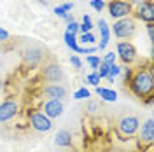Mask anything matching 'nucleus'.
Masks as SVG:
<instances>
[{
  "label": "nucleus",
  "instance_id": "f257e3e1",
  "mask_svg": "<svg viewBox=\"0 0 154 152\" xmlns=\"http://www.w3.org/2000/svg\"><path fill=\"white\" fill-rule=\"evenodd\" d=\"M130 87L135 95L138 98H145L152 93V87H154V79H152V72L149 68H142L138 70L131 81H130Z\"/></svg>",
  "mask_w": 154,
  "mask_h": 152
},
{
  "label": "nucleus",
  "instance_id": "f03ea898",
  "mask_svg": "<svg viewBox=\"0 0 154 152\" xmlns=\"http://www.w3.org/2000/svg\"><path fill=\"white\" fill-rule=\"evenodd\" d=\"M112 32H114V35L117 38H128V37H131V35L135 33V21L130 18V16L117 19V21L114 23V28H112Z\"/></svg>",
  "mask_w": 154,
  "mask_h": 152
},
{
  "label": "nucleus",
  "instance_id": "7ed1b4c3",
  "mask_svg": "<svg viewBox=\"0 0 154 152\" xmlns=\"http://www.w3.org/2000/svg\"><path fill=\"white\" fill-rule=\"evenodd\" d=\"M138 126H140L138 117H135V115H126V117H123V119L119 121L117 129H119V133L125 135V136H133V135L138 131Z\"/></svg>",
  "mask_w": 154,
  "mask_h": 152
},
{
  "label": "nucleus",
  "instance_id": "20e7f679",
  "mask_svg": "<svg viewBox=\"0 0 154 152\" xmlns=\"http://www.w3.org/2000/svg\"><path fill=\"white\" fill-rule=\"evenodd\" d=\"M131 12V4L130 2H125V0H112L109 4V14L116 19H121L130 16Z\"/></svg>",
  "mask_w": 154,
  "mask_h": 152
},
{
  "label": "nucleus",
  "instance_id": "39448f33",
  "mask_svg": "<svg viewBox=\"0 0 154 152\" xmlns=\"http://www.w3.org/2000/svg\"><path fill=\"white\" fill-rule=\"evenodd\" d=\"M30 117V124H32V128L33 129H37V131H49L51 128H53V123H51V119L46 117V115L42 114V112H32L28 114Z\"/></svg>",
  "mask_w": 154,
  "mask_h": 152
},
{
  "label": "nucleus",
  "instance_id": "423d86ee",
  "mask_svg": "<svg viewBox=\"0 0 154 152\" xmlns=\"http://www.w3.org/2000/svg\"><path fill=\"white\" fill-rule=\"evenodd\" d=\"M63 110H65V107L61 103V100H48L44 103V112L42 114L49 119H56L63 114Z\"/></svg>",
  "mask_w": 154,
  "mask_h": 152
},
{
  "label": "nucleus",
  "instance_id": "0eeeda50",
  "mask_svg": "<svg viewBox=\"0 0 154 152\" xmlns=\"http://www.w3.org/2000/svg\"><path fill=\"white\" fill-rule=\"evenodd\" d=\"M117 56L121 58L125 63H131L137 56V49L131 42H119L117 44Z\"/></svg>",
  "mask_w": 154,
  "mask_h": 152
},
{
  "label": "nucleus",
  "instance_id": "6e6552de",
  "mask_svg": "<svg viewBox=\"0 0 154 152\" xmlns=\"http://www.w3.org/2000/svg\"><path fill=\"white\" fill-rule=\"evenodd\" d=\"M42 75L48 82H58V81L63 79V70L58 63H49L42 68Z\"/></svg>",
  "mask_w": 154,
  "mask_h": 152
},
{
  "label": "nucleus",
  "instance_id": "1a4fd4ad",
  "mask_svg": "<svg viewBox=\"0 0 154 152\" xmlns=\"http://www.w3.org/2000/svg\"><path fill=\"white\" fill-rule=\"evenodd\" d=\"M137 18L147 21V23H154V7L152 2L149 0H142L140 5H138V12H137Z\"/></svg>",
  "mask_w": 154,
  "mask_h": 152
},
{
  "label": "nucleus",
  "instance_id": "9d476101",
  "mask_svg": "<svg viewBox=\"0 0 154 152\" xmlns=\"http://www.w3.org/2000/svg\"><path fill=\"white\" fill-rule=\"evenodd\" d=\"M18 114V103L16 102H4L0 103V123H7Z\"/></svg>",
  "mask_w": 154,
  "mask_h": 152
},
{
  "label": "nucleus",
  "instance_id": "9b49d317",
  "mask_svg": "<svg viewBox=\"0 0 154 152\" xmlns=\"http://www.w3.org/2000/svg\"><path fill=\"white\" fill-rule=\"evenodd\" d=\"M44 96H48L49 100H63L67 96V89H65V86L49 84L44 87Z\"/></svg>",
  "mask_w": 154,
  "mask_h": 152
},
{
  "label": "nucleus",
  "instance_id": "f8f14e48",
  "mask_svg": "<svg viewBox=\"0 0 154 152\" xmlns=\"http://www.w3.org/2000/svg\"><path fill=\"white\" fill-rule=\"evenodd\" d=\"M25 63L26 65H30V67H35V65H38L40 61H42V49L40 47H30L28 51H25Z\"/></svg>",
  "mask_w": 154,
  "mask_h": 152
},
{
  "label": "nucleus",
  "instance_id": "ddd939ff",
  "mask_svg": "<svg viewBox=\"0 0 154 152\" xmlns=\"http://www.w3.org/2000/svg\"><path fill=\"white\" fill-rule=\"evenodd\" d=\"M98 28H100V35H102V42H100V46L96 49H105L107 47V44H109V38H110V30H109V26H107V21L105 19H100L98 21Z\"/></svg>",
  "mask_w": 154,
  "mask_h": 152
},
{
  "label": "nucleus",
  "instance_id": "4468645a",
  "mask_svg": "<svg viewBox=\"0 0 154 152\" xmlns=\"http://www.w3.org/2000/svg\"><path fill=\"white\" fill-rule=\"evenodd\" d=\"M140 138L144 140V142H152L154 138V123L152 119H147L144 124H142V129H140Z\"/></svg>",
  "mask_w": 154,
  "mask_h": 152
},
{
  "label": "nucleus",
  "instance_id": "2eb2a0df",
  "mask_svg": "<svg viewBox=\"0 0 154 152\" xmlns=\"http://www.w3.org/2000/svg\"><path fill=\"white\" fill-rule=\"evenodd\" d=\"M54 143L56 145H61V147H68V145H72V135L68 133L67 129H61L54 136Z\"/></svg>",
  "mask_w": 154,
  "mask_h": 152
},
{
  "label": "nucleus",
  "instance_id": "dca6fc26",
  "mask_svg": "<svg viewBox=\"0 0 154 152\" xmlns=\"http://www.w3.org/2000/svg\"><path fill=\"white\" fill-rule=\"evenodd\" d=\"M96 95L102 100H105V102H116L117 100V93L116 91L107 89V87H100V86H96Z\"/></svg>",
  "mask_w": 154,
  "mask_h": 152
},
{
  "label": "nucleus",
  "instance_id": "f3484780",
  "mask_svg": "<svg viewBox=\"0 0 154 152\" xmlns=\"http://www.w3.org/2000/svg\"><path fill=\"white\" fill-rule=\"evenodd\" d=\"M77 42H79V40H77V37L74 35V33H68V32L65 33V44H67L74 53H79V51H81V47L77 46Z\"/></svg>",
  "mask_w": 154,
  "mask_h": 152
},
{
  "label": "nucleus",
  "instance_id": "a211bd4d",
  "mask_svg": "<svg viewBox=\"0 0 154 152\" xmlns=\"http://www.w3.org/2000/svg\"><path fill=\"white\" fill-rule=\"evenodd\" d=\"M123 72V68H119L117 65H110L109 67V72H107V79H109V82H114V77H117L119 74Z\"/></svg>",
  "mask_w": 154,
  "mask_h": 152
},
{
  "label": "nucleus",
  "instance_id": "6ab92c4d",
  "mask_svg": "<svg viewBox=\"0 0 154 152\" xmlns=\"http://www.w3.org/2000/svg\"><path fill=\"white\" fill-rule=\"evenodd\" d=\"M91 28H93L91 18H89L88 14H84V21H82V25H79V30H81L82 33H88V32H91Z\"/></svg>",
  "mask_w": 154,
  "mask_h": 152
},
{
  "label": "nucleus",
  "instance_id": "aec40b11",
  "mask_svg": "<svg viewBox=\"0 0 154 152\" xmlns=\"http://www.w3.org/2000/svg\"><path fill=\"white\" fill-rule=\"evenodd\" d=\"M109 67H110V65H105V63H100V67H98V68L95 70L96 74H98V77H100V79H103V77H107Z\"/></svg>",
  "mask_w": 154,
  "mask_h": 152
},
{
  "label": "nucleus",
  "instance_id": "412c9836",
  "mask_svg": "<svg viewBox=\"0 0 154 152\" xmlns=\"http://www.w3.org/2000/svg\"><path fill=\"white\" fill-rule=\"evenodd\" d=\"M79 40H81V42H84V44H93L96 38H95V35H93L91 32H88V33H82Z\"/></svg>",
  "mask_w": 154,
  "mask_h": 152
},
{
  "label": "nucleus",
  "instance_id": "4be33fe9",
  "mask_svg": "<svg viewBox=\"0 0 154 152\" xmlns=\"http://www.w3.org/2000/svg\"><path fill=\"white\" fill-rule=\"evenodd\" d=\"M88 96H89V91H88L86 87H81L79 91H75L74 98H75V100H84V98H88Z\"/></svg>",
  "mask_w": 154,
  "mask_h": 152
},
{
  "label": "nucleus",
  "instance_id": "5701e85b",
  "mask_svg": "<svg viewBox=\"0 0 154 152\" xmlns=\"http://www.w3.org/2000/svg\"><path fill=\"white\" fill-rule=\"evenodd\" d=\"M86 81H88L91 86H98V84H100V77H98V74H96V72L89 74V75L86 77Z\"/></svg>",
  "mask_w": 154,
  "mask_h": 152
},
{
  "label": "nucleus",
  "instance_id": "b1692460",
  "mask_svg": "<svg viewBox=\"0 0 154 152\" xmlns=\"http://www.w3.org/2000/svg\"><path fill=\"white\" fill-rule=\"evenodd\" d=\"M102 63H105V65H114V63H116V54H114V51H112V53H107L105 58L102 59Z\"/></svg>",
  "mask_w": 154,
  "mask_h": 152
},
{
  "label": "nucleus",
  "instance_id": "393cba45",
  "mask_svg": "<svg viewBox=\"0 0 154 152\" xmlns=\"http://www.w3.org/2000/svg\"><path fill=\"white\" fill-rule=\"evenodd\" d=\"M88 63H89V65H91V68H98L100 67V63H102V59H100V58L98 56H88Z\"/></svg>",
  "mask_w": 154,
  "mask_h": 152
},
{
  "label": "nucleus",
  "instance_id": "a878e982",
  "mask_svg": "<svg viewBox=\"0 0 154 152\" xmlns=\"http://www.w3.org/2000/svg\"><path fill=\"white\" fill-rule=\"evenodd\" d=\"M67 32H68V33H74V35H75L77 32H79V25H77L75 21H70V23L67 25Z\"/></svg>",
  "mask_w": 154,
  "mask_h": 152
},
{
  "label": "nucleus",
  "instance_id": "bb28decb",
  "mask_svg": "<svg viewBox=\"0 0 154 152\" xmlns=\"http://www.w3.org/2000/svg\"><path fill=\"white\" fill-rule=\"evenodd\" d=\"M91 7H93V9H96L98 12H100V11L105 7V4H103V0H91Z\"/></svg>",
  "mask_w": 154,
  "mask_h": 152
},
{
  "label": "nucleus",
  "instance_id": "cd10ccee",
  "mask_svg": "<svg viewBox=\"0 0 154 152\" xmlns=\"http://www.w3.org/2000/svg\"><path fill=\"white\" fill-rule=\"evenodd\" d=\"M70 63H72V67H74V68H81V65H82V63H81V59H79V56H75V54L70 58Z\"/></svg>",
  "mask_w": 154,
  "mask_h": 152
},
{
  "label": "nucleus",
  "instance_id": "c85d7f7f",
  "mask_svg": "<svg viewBox=\"0 0 154 152\" xmlns=\"http://www.w3.org/2000/svg\"><path fill=\"white\" fill-rule=\"evenodd\" d=\"M53 12H54L56 16H60V18H65V16L68 14V12H65V11H63V7H61V5H60V7H54V11H53Z\"/></svg>",
  "mask_w": 154,
  "mask_h": 152
},
{
  "label": "nucleus",
  "instance_id": "c756f323",
  "mask_svg": "<svg viewBox=\"0 0 154 152\" xmlns=\"http://www.w3.org/2000/svg\"><path fill=\"white\" fill-rule=\"evenodd\" d=\"M147 32H149V37L152 38V33H154V23H149V25H147Z\"/></svg>",
  "mask_w": 154,
  "mask_h": 152
},
{
  "label": "nucleus",
  "instance_id": "7c9ffc66",
  "mask_svg": "<svg viewBox=\"0 0 154 152\" xmlns=\"http://www.w3.org/2000/svg\"><path fill=\"white\" fill-rule=\"evenodd\" d=\"M5 38H9V33H7L5 30L0 28V40H5Z\"/></svg>",
  "mask_w": 154,
  "mask_h": 152
},
{
  "label": "nucleus",
  "instance_id": "2f4dec72",
  "mask_svg": "<svg viewBox=\"0 0 154 152\" xmlns=\"http://www.w3.org/2000/svg\"><path fill=\"white\" fill-rule=\"evenodd\" d=\"M61 7H63V11H65V12H68V11L72 9V7H74V5H72V4H70V2H67V4H63V5H61Z\"/></svg>",
  "mask_w": 154,
  "mask_h": 152
},
{
  "label": "nucleus",
  "instance_id": "473e14b6",
  "mask_svg": "<svg viewBox=\"0 0 154 152\" xmlns=\"http://www.w3.org/2000/svg\"><path fill=\"white\" fill-rule=\"evenodd\" d=\"M89 110H91V112H95V110H98V105H96L95 102H91V103H89Z\"/></svg>",
  "mask_w": 154,
  "mask_h": 152
},
{
  "label": "nucleus",
  "instance_id": "72a5a7b5",
  "mask_svg": "<svg viewBox=\"0 0 154 152\" xmlns=\"http://www.w3.org/2000/svg\"><path fill=\"white\" fill-rule=\"evenodd\" d=\"M65 21H67V23L74 21V16H72V14H67V16H65Z\"/></svg>",
  "mask_w": 154,
  "mask_h": 152
}]
</instances>
